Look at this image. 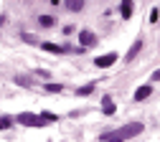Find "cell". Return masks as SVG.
Masks as SVG:
<instances>
[{
    "label": "cell",
    "instance_id": "cell-1",
    "mask_svg": "<svg viewBox=\"0 0 160 142\" xmlns=\"http://www.w3.org/2000/svg\"><path fill=\"white\" fill-rule=\"evenodd\" d=\"M140 132H142V125H140V122H132V125H125V127H119V130H114V132H102V135H99V140H102V142L132 140V137H137Z\"/></svg>",
    "mask_w": 160,
    "mask_h": 142
},
{
    "label": "cell",
    "instance_id": "cell-2",
    "mask_svg": "<svg viewBox=\"0 0 160 142\" xmlns=\"http://www.w3.org/2000/svg\"><path fill=\"white\" fill-rule=\"evenodd\" d=\"M18 122H21V125H26V127H38V125H43L41 117H36V114H31V112H23L21 117H18Z\"/></svg>",
    "mask_w": 160,
    "mask_h": 142
},
{
    "label": "cell",
    "instance_id": "cell-3",
    "mask_svg": "<svg viewBox=\"0 0 160 142\" xmlns=\"http://www.w3.org/2000/svg\"><path fill=\"white\" fill-rule=\"evenodd\" d=\"M114 61H117V53H107V56H99L94 64H97L99 69H107V66H112V64H114Z\"/></svg>",
    "mask_w": 160,
    "mask_h": 142
},
{
    "label": "cell",
    "instance_id": "cell-4",
    "mask_svg": "<svg viewBox=\"0 0 160 142\" xmlns=\"http://www.w3.org/2000/svg\"><path fill=\"white\" fill-rule=\"evenodd\" d=\"M64 5H66V10L79 13V10H84V0H64Z\"/></svg>",
    "mask_w": 160,
    "mask_h": 142
},
{
    "label": "cell",
    "instance_id": "cell-5",
    "mask_svg": "<svg viewBox=\"0 0 160 142\" xmlns=\"http://www.w3.org/2000/svg\"><path fill=\"white\" fill-rule=\"evenodd\" d=\"M82 46H97V36L89 31H82Z\"/></svg>",
    "mask_w": 160,
    "mask_h": 142
},
{
    "label": "cell",
    "instance_id": "cell-6",
    "mask_svg": "<svg viewBox=\"0 0 160 142\" xmlns=\"http://www.w3.org/2000/svg\"><path fill=\"white\" fill-rule=\"evenodd\" d=\"M119 13H122V18H130L132 15V0H122L119 3Z\"/></svg>",
    "mask_w": 160,
    "mask_h": 142
},
{
    "label": "cell",
    "instance_id": "cell-7",
    "mask_svg": "<svg viewBox=\"0 0 160 142\" xmlns=\"http://www.w3.org/2000/svg\"><path fill=\"white\" fill-rule=\"evenodd\" d=\"M150 94H152V89H150V86L145 84V86H140V89L135 91V99H137V101H142V99H148Z\"/></svg>",
    "mask_w": 160,
    "mask_h": 142
},
{
    "label": "cell",
    "instance_id": "cell-8",
    "mask_svg": "<svg viewBox=\"0 0 160 142\" xmlns=\"http://www.w3.org/2000/svg\"><path fill=\"white\" fill-rule=\"evenodd\" d=\"M102 109H104V114H114V112H117L114 101H112L109 96H104V99H102Z\"/></svg>",
    "mask_w": 160,
    "mask_h": 142
},
{
    "label": "cell",
    "instance_id": "cell-9",
    "mask_svg": "<svg viewBox=\"0 0 160 142\" xmlns=\"http://www.w3.org/2000/svg\"><path fill=\"white\" fill-rule=\"evenodd\" d=\"M41 48H43V51H48V53H53V56H58V53H66L61 46H56V43H41Z\"/></svg>",
    "mask_w": 160,
    "mask_h": 142
},
{
    "label": "cell",
    "instance_id": "cell-10",
    "mask_svg": "<svg viewBox=\"0 0 160 142\" xmlns=\"http://www.w3.org/2000/svg\"><path fill=\"white\" fill-rule=\"evenodd\" d=\"M140 51H142V41H135V43H132V48H130V53H127L125 58H127V61H132V58H135Z\"/></svg>",
    "mask_w": 160,
    "mask_h": 142
},
{
    "label": "cell",
    "instance_id": "cell-11",
    "mask_svg": "<svg viewBox=\"0 0 160 142\" xmlns=\"http://www.w3.org/2000/svg\"><path fill=\"white\" fill-rule=\"evenodd\" d=\"M94 91V84H87V86H82V89H76V96H89Z\"/></svg>",
    "mask_w": 160,
    "mask_h": 142
},
{
    "label": "cell",
    "instance_id": "cell-12",
    "mask_svg": "<svg viewBox=\"0 0 160 142\" xmlns=\"http://www.w3.org/2000/svg\"><path fill=\"white\" fill-rule=\"evenodd\" d=\"M43 91H46V94H58V91H64V86H58V84H46Z\"/></svg>",
    "mask_w": 160,
    "mask_h": 142
},
{
    "label": "cell",
    "instance_id": "cell-13",
    "mask_svg": "<svg viewBox=\"0 0 160 142\" xmlns=\"http://www.w3.org/2000/svg\"><path fill=\"white\" fill-rule=\"evenodd\" d=\"M38 23H41V26H43V28H51V26H53V23H56V20H53V18H51V15H41V18H38Z\"/></svg>",
    "mask_w": 160,
    "mask_h": 142
},
{
    "label": "cell",
    "instance_id": "cell-14",
    "mask_svg": "<svg viewBox=\"0 0 160 142\" xmlns=\"http://www.w3.org/2000/svg\"><path fill=\"white\" fill-rule=\"evenodd\" d=\"M10 127V119L8 117H0V130H8Z\"/></svg>",
    "mask_w": 160,
    "mask_h": 142
},
{
    "label": "cell",
    "instance_id": "cell-15",
    "mask_svg": "<svg viewBox=\"0 0 160 142\" xmlns=\"http://www.w3.org/2000/svg\"><path fill=\"white\" fill-rule=\"evenodd\" d=\"M15 81H18V84H21V86H28V84H31V81H28V79H23V76H18Z\"/></svg>",
    "mask_w": 160,
    "mask_h": 142
},
{
    "label": "cell",
    "instance_id": "cell-16",
    "mask_svg": "<svg viewBox=\"0 0 160 142\" xmlns=\"http://www.w3.org/2000/svg\"><path fill=\"white\" fill-rule=\"evenodd\" d=\"M152 79H155V81H160V71H155V74H152Z\"/></svg>",
    "mask_w": 160,
    "mask_h": 142
}]
</instances>
